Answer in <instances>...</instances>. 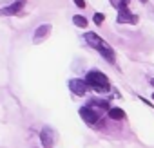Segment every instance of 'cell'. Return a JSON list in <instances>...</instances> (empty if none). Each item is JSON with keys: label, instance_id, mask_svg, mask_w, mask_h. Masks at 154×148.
Here are the masks:
<instances>
[{"label": "cell", "instance_id": "obj_1", "mask_svg": "<svg viewBox=\"0 0 154 148\" xmlns=\"http://www.w3.org/2000/svg\"><path fill=\"white\" fill-rule=\"evenodd\" d=\"M85 40H87V43H89L91 47H94L107 61H111V63L114 61V51H112V47H111L105 40H102L96 33H87V34H85Z\"/></svg>", "mask_w": 154, "mask_h": 148}, {"label": "cell", "instance_id": "obj_2", "mask_svg": "<svg viewBox=\"0 0 154 148\" xmlns=\"http://www.w3.org/2000/svg\"><path fill=\"white\" fill-rule=\"evenodd\" d=\"M85 83H87V87H93L96 92H107V90L111 89L109 78L105 76L103 72H100V70H91V72H87Z\"/></svg>", "mask_w": 154, "mask_h": 148}, {"label": "cell", "instance_id": "obj_3", "mask_svg": "<svg viewBox=\"0 0 154 148\" xmlns=\"http://www.w3.org/2000/svg\"><path fill=\"white\" fill-rule=\"evenodd\" d=\"M100 114H102V110L94 108L93 105H85V107L80 108V116H82V119H84L85 123H89V125H96L98 119H100Z\"/></svg>", "mask_w": 154, "mask_h": 148}, {"label": "cell", "instance_id": "obj_4", "mask_svg": "<svg viewBox=\"0 0 154 148\" xmlns=\"http://www.w3.org/2000/svg\"><path fill=\"white\" fill-rule=\"evenodd\" d=\"M118 22H120V24H127V22L136 24V22H138L136 16L131 15V11H129V7H127L125 2H120V4H118Z\"/></svg>", "mask_w": 154, "mask_h": 148}, {"label": "cell", "instance_id": "obj_5", "mask_svg": "<svg viewBox=\"0 0 154 148\" xmlns=\"http://www.w3.org/2000/svg\"><path fill=\"white\" fill-rule=\"evenodd\" d=\"M24 4H26V0H17V2L9 4L8 7H2V9H0V15H6V16H13V15H18V13L22 11Z\"/></svg>", "mask_w": 154, "mask_h": 148}, {"label": "cell", "instance_id": "obj_6", "mask_svg": "<svg viewBox=\"0 0 154 148\" xmlns=\"http://www.w3.org/2000/svg\"><path fill=\"white\" fill-rule=\"evenodd\" d=\"M69 89L76 96H84L87 92V83H85V80H71L69 81Z\"/></svg>", "mask_w": 154, "mask_h": 148}, {"label": "cell", "instance_id": "obj_7", "mask_svg": "<svg viewBox=\"0 0 154 148\" xmlns=\"http://www.w3.org/2000/svg\"><path fill=\"white\" fill-rule=\"evenodd\" d=\"M40 139H42V144H44V148H51V146H53V143H54L53 130H51L49 126H45V128L42 130V134H40Z\"/></svg>", "mask_w": 154, "mask_h": 148}, {"label": "cell", "instance_id": "obj_8", "mask_svg": "<svg viewBox=\"0 0 154 148\" xmlns=\"http://www.w3.org/2000/svg\"><path fill=\"white\" fill-rule=\"evenodd\" d=\"M51 33V25L49 24H44V25H40L38 29H36V33H35V43H38V42H42L47 34Z\"/></svg>", "mask_w": 154, "mask_h": 148}, {"label": "cell", "instance_id": "obj_9", "mask_svg": "<svg viewBox=\"0 0 154 148\" xmlns=\"http://www.w3.org/2000/svg\"><path fill=\"white\" fill-rule=\"evenodd\" d=\"M72 24L78 25V27H87V18H84V16H80V15H74V16H72Z\"/></svg>", "mask_w": 154, "mask_h": 148}, {"label": "cell", "instance_id": "obj_10", "mask_svg": "<svg viewBox=\"0 0 154 148\" xmlns=\"http://www.w3.org/2000/svg\"><path fill=\"white\" fill-rule=\"evenodd\" d=\"M109 116H111L112 119H123V117H125V114H123L122 108H109Z\"/></svg>", "mask_w": 154, "mask_h": 148}, {"label": "cell", "instance_id": "obj_11", "mask_svg": "<svg viewBox=\"0 0 154 148\" xmlns=\"http://www.w3.org/2000/svg\"><path fill=\"white\" fill-rule=\"evenodd\" d=\"M93 20H94V24H96V25H102V22L105 20V16H103L102 13H94V18H93Z\"/></svg>", "mask_w": 154, "mask_h": 148}, {"label": "cell", "instance_id": "obj_12", "mask_svg": "<svg viewBox=\"0 0 154 148\" xmlns=\"http://www.w3.org/2000/svg\"><path fill=\"white\" fill-rule=\"evenodd\" d=\"M74 4H76V6H78L80 9H84V7H87V6H85V0H74Z\"/></svg>", "mask_w": 154, "mask_h": 148}, {"label": "cell", "instance_id": "obj_13", "mask_svg": "<svg viewBox=\"0 0 154 148\" xmlns=\"http://www.w3.org/2000/svg\"><path fill=\"white\" fill-rule=\"evenodd\" d=\"M150 85H152V87H154V80H150Z\"/></svg>", "mask_w": 154, "mask_h": 148}, {"label": "cell", "instance_id": "obj_14", "mask_svg": "<svg viewBox=\"0 0 154 148\" xmlns=\"http://www.w3.org/2000/svg\"><path fill=\"white\" fill-rule=\"evenodd\" d=\"M122 2H125V4H129V0H122Z\"/></svg>", "mask_w": 154, "mask_h": 148}, {"label": "cell", "instance_id": "obj_15", "mask_svg": "<svg viewBox=\"0 0 154 148\" xmlns=\"http://www.w3.org/2000/svg\"><path fill=\"white\" fill-rule=\"evenodd\" d=\"M140 2H147V0H140Z\"/></svg>", "mask_w": 154, "mask_h": 148}, {"label": "cell", "instance_id": "obj_16", "mask_svg": "<svg viewBox=\"0 0 154 148\" xmlns=\"http://www.w3.org/2000/svg\"><path fill=\"white\" fill-rule=\"evenodd\" d=\"M152 99H154V94H152Z\"/></svg>", "mask_w": 154, "mask_h": 148}]
</instances>
